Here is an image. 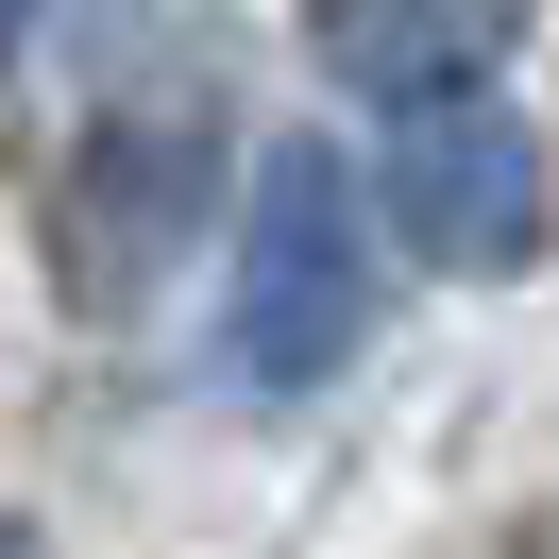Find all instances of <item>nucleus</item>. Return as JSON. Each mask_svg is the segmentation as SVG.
Masks as SVG:
<instances>
[{"instance_id":"nucleus-6","label":"nucleus","mask_w":559,"mask_h":559,"mask_svg":"<svg viewBox=\"0 0 559 559\" xmlns=\"http://www.w3.org/2000/svg\"><path fill=\"white\" fill-rule=\"evenodd\" d=\"M0 51H17V35H0Z\"/></svg>"},{"instance_id":"nucleus-2","label":"nucleus","mask_w":559,"mask_h":559,"mask_svg":"<svg viewBox=\"0 0 559 559\" xmlns=\"http://www.w3.org/2000/svg\"><path fill=\"white\" fill-rule=\"evenodd\" d=\"M543 136H525L491 85H424V103H390V238L424 254V272L491 288L543 254Z\"/></svg>"},{"instance_id":"nucleus-5","label":"nucleus","mask_w":559,"mask_h":559,"mask_svg":"<svg viewBox=\"0 0 559 559\" xmlns=\"http://www.w3.org/2000/svg\"><path fill=\"white\" fill-rule=\"evenodd\" d=\"M0 559H35V543H17V525H0Z\"/></svg>"},{"instance_id":"nucleus-1","label":"nucleus","mask_w":559,"mask_h":559,"mask_svg":"<svg viewBox=\"0 0 559 559\" xmlns=\"http://www.w3.org/2000/svg\"><path fill=\"white\" fill-rule=\"evenodd\" d=\"M373 288H390V238L373 204H356L340 153L288 136L272 170H254V254H238V356L272 390H322L356 340H373Z\"/></svg>"},{"instance_id":"nucleus-3","label":"nucleus","mask_w":559,"mask_h":559,"mask_svg":"<svg viewBox=\"0 0 559 559\" xmlns=\"http://www.w3.org/2000/svg\"><path fill=\"white\" fill-rule=\"evenodd\" d=\"M69 221H85V254H69L85 288L170 272V254H187V221H204V119H187V103H153V153H136V119H103V136H85Z\"/></svg>"},{"instance_id":"nucleus-4","label":"nucleus","mask_w":559,"mask_h":559,"mask_svg":"<svg viewBox=\"0 0 559 559\" xmlns=\"http://www.w3.org/2000/svg\"><path fill=\"white\" fill-rule=\"evenodd\" d=\"M322 51L373 85H424V69H491V17H322Z\"/></svg>"}]
</instances>
